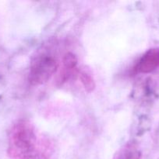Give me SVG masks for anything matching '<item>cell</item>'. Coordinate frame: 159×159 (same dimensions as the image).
<instances>
[{"mask_svg":"<svg viewBox=\"0 0 159 159\" xmlns=\"http://www.w3.org/2000/svg\"><path fill=\"white\" fill-rule=\"evenodd\" d=\"M8 153L12 159H48V141L37 134L29 121L20 120L11 128Z\"/></svg>","mask_w":159,"mask_h":159,"instance_id":"obj_1","label":"cell"},{"mask_svg":"<svg viewBox=\"0 0 159 159\" xmlns=\"http://www.w3.org/2000/svg\"><path fill=\"white\" fill-rule=\"evenodd\" d=\"M59 68L56 54L51 50H41L31 61L28 80L33 85L46 83Z\"/></svg>","mask_w":159,"mask_h":159,"instance_id":"obj_2","label":"cell"},{"mask_svg":"<svg viewBox=\"0 0 159 159\" xmlns=\"http://www.w3.org/2000/svg\"><path fill=\"white\" fill-rule=\"evenodd\" d=\"M80 70L78 68V61L76 55L73 53L65 54L62 61V66L57 76V84L62 85L70 79H75L79 75Z\"/></svg>","mask_w":159,"mask_h":159,"instance_id":"obj_3","label":"cell"},{"mask_svg":"<svg viewBox=\"0 0 159 159\" xmlns=\"http://www.w3.org/2000/svg\"><path fill=\"white\" fill-rule=\"evenodd\" d=\"M159 67V49L151 48L144 53L137 61L134 71L137 73L147 74Z\"/></svg>","mask_w":159,"mask_h":159,"instance_id":"obj_4","label":"cell"},{"mask_svg":"<svg viewBox=\"0 0 159 159\" xmlns=\"http://www.w3.org/2000/svg\"><path fill=\"white\" fill-rule=\"evenodd\" d=\"M114 159H141V152L135 143H126L118 151Z\"/></svg>","mask_w":159,"mask_h":159,"instance_id":"obj_5","label":"cell"},{"mask_svg":"<svg viewBox=\"0 0 159 159\" xmlns=\"http://www.w3.org/2000/svg\"><path fill=\"white\" fill-rule=\"evenodd\" d=\"M79 77L86 91L88 93H91L92 91H94L95 88V82L90 73L83 70L80 71Z\"/></svg>","mask_w":159,"mask_h":159,"instance_id":"obj_6","label":"cell"}]
</instances>
